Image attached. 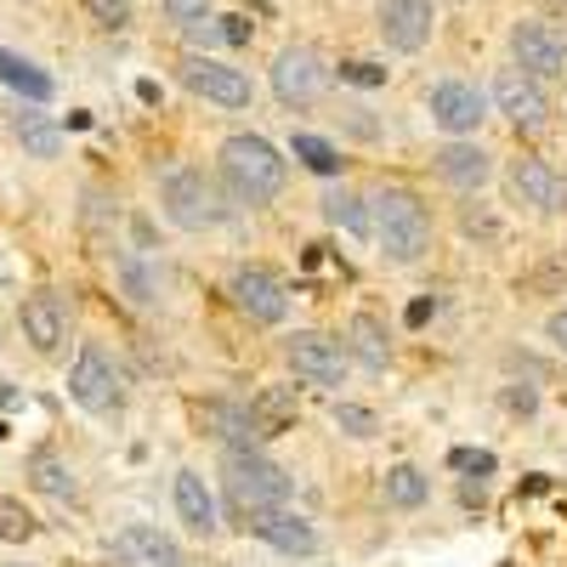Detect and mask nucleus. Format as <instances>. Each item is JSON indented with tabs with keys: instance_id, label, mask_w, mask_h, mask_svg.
<instances>
[{
	"instance_id": "28",
	"label": "nucleus",
	"mask_w": 567,
	"mask_h": 567,
	"mask_svg": "<svg viewBox=\"0 0 567 567\" xmlns=\"http://www.w3.org/2000/svg\"><path fill=\"white\" fill-rule=\"evenodd\" d=\"M290 154H296V159H301L307 171H318V176H336V171H341V154H336V142H323V136H312V131H296Z\"/></svg>"
},
{
	"instance_id": "1",
	"label": "nucleus",
	"mask_w": 567,
	"mask_h": 567,
	"mask_svg": "<svg viewBox=\"0 0 567 567\" xmlns=\"http://www.w3.org/2000/svg\"><path fill=\"white\" fill-rule=\"evenodd\" d=\"M284 176H290V159H284L267 136H227L221 142V182H227V194L239 199V205H272L284 194Z\"/></svg>"
},
{
	"instance_id": "35",
	"label": "nucleus",
	"mask_w": 567,
	"mask_h": 567,
	"mask_svg": "<svg viewBox=\"0 0 567 567\" xmlns=\"http://www.w3.org/2000/svg\"><path fill=\"white\" fill-rule=\"evenodd\" d=\"M341 80L347 85H386V69L381 63H341Z\"/></svg>"
},
{
	"instance_id": "41",
	"label": "nucleus",
	"mask_w": 567,
	"mask_h": 567,
	"mask_svg": "<svg viewBox=\"0 0 567 567\" xmlns=\"http://www.w3.org/2000/svg\"><path fill=\"white\" fill-rule=\"evenodd\" d=\"M250 7H256V12H261V7H267V0H250Z\"/></svg>"
},
{
	"instance_id": "27",
	"label": "nucleus",
	"mask_w": 567,
	"mask_h": 567,
	"mask_svg": "<svg viewBox=\"0 0 567 567\" xmlns=\"http://www.w3.org/2000/svg\"><path fill=\"white\" fill-rule=\"evenodd\" d=\"M120 284L136 307H154L159 301V267L142 261V256H120Z\"/></svg>"
},
{
	"instance_id": "7",
	"label": "nucleus",
	"mask_w": 567,
	"mask_h": 567,
	"mask_svg": "<svg viewBox=\"0 0 567 567\" xmlns=\"http://www.w3.org/2000/svg\"><path fill=\"white\" fill-rule=\"evenodd\" d=\"M69 398L85 409V414H109L120 409V369L103 347H80L74 363H69Z\"/></svg>"
},
{
	"instance_id": "22",
	"label": "nucleus",
	"mask_w": 567,
	"mask_h": 567,
	"mask_svg": "<svg viewBox=\"0 0 567 567\" xmlns=\"http://www.w3.org/2000/svg\"><path fill=\"white\" fill-rule=\"evenodd\" d=\"M323 221L352 233V239H369V233H374L369 227V199L352 194V187H329V194H323Z\"/></svg>"
},
{
	"instance_id": "26",
	"label": "nucleus",
	"mask_w": 567,
	"mask_h": 567,
	"mask_svg": "<svg viewBox=\"0 0 567 567\" xmlns=\"http://www.w3.org/2000/svg\"><path fill=\"white\" fill-rule=\"evenodd\" d=\"M381 488H386V505H398V511H414V505H425V494H432L420 465H392Z\"/></svg>"
},
{
	"instance_id": "31",
	"label": "nucleus",
	"mask_w": 567,
	"mask_h": 567,
	"mask_svg": "<svg viewBox=\"0 0 567 567\" xmlns=\"http://www.w3.org/2000/svg\"><path fill=\"white\" fill-rule=\"evenodd\" d=\"M159 7H165V18H171L176 29H194V23L210 18V0H159Z\"/></svg>"
},
{
	"instance_id": "18",
	"label": "nucleus",
	"mask_w": 567,
	"mask_h": 567,
	"mask_svg": "<svg viewBox=\"0 0 567 567\" xmlns=\"http://www.w3.org/2000/svg\"><path fill=\"white\" fill-rule=\"evenodd\" d=\"M18 318H23V341H29L34 352H58L63 336H69V312H63L58 296H29Z\"/></svg>"
},
{
	"instance_id": "23",
	"label": "nucleus",
	"mask_w": 567,
	"mask_h": 567,
	"mask_svg": "<svg viewBox=\"0 0 567 567\" xmlns=\"http://www.w3.org/2000/svg\"><path fill=\"white\" fill-rule=\"evenodd\" d=\"M0 85H12L18 97H29V103H45V97H52V74L34 69V63L18 58V52H7V45H0Z\"/></svg>"
},
{
	"instance_id": "39",
	"label": "nucleus",
	"mask_w": 567,
	"mask_h": 567,
	"mask_svg": "<svg viewBox=\"0 0 567 567\" xmlns=\"http://www.w3.org/2000/svg\"><path fill=\"white\" fill-rule=\"evenodd\" d=\"M545 341H550L556 352H567V312H550V323H545Z\"/></svg>"
},
{
	"instance_id": "19",
	"label": "nucleus",
	"mask_w": 567,
	"mask_h": 567,
	"mask_svg": "<svg viewBox=\"0 0 567 567\" xmlns=\"http://www.w3.org/2000/svg\"><path fill=\"white\" fill-rule=\"evenodd\" d=\"M437 176L449 182V187H465V194H477V187L494 176V159L477 148V142H465V136H454L449 148L437 154Z\"/></svg>"
},
{
	"instance_id": "15",
	"label": "nucleus",
	"mask_w": 567,
	"mask_h": 567,
	"mask_svg": "<svg viewBox=\"0 0 567 567\" xmlns=\"http://www.w3.org/2000/svg\"><path fill=\"white\" fill-rule=\"evenodd\" d=\"M505 187H511V199H516V205H534V210H561V205H567V182H561L545 159H534V154L511 159Z\"/></svg>"
},
{
	"instance_id": "14",
	"label": "nucleus",
	"mask_w": 567,
	"mask_h": 567,
	"mask_svg": "<svg viewBox=\"0 0 567 567\" xmlns=\"http://www.w3.org/2000/svg\"><path fill=\"white\" fill-rule=\"evenodd\" d=\"M109 550H114L120 567H187L182 545H176L171 534H159L154 523H125Z\"/></svg>"
},
{
	"instance_id": "40",
	"label": "nucleus",
	"mask_w": 567,
	"mask_h": 567,
	"mask_svg": "<svg viewBox=\"0 0 567 567\" xmlns=\"http://www.w3.org/2000/svg\"><path fill=\"white\" fill-rule=\"evenodd\" d=\"M432 312H437V301H432V296H420V301L409 307V323H425V318H432Z\"/></svg>"
},
{
	"instance_id": "13",
	"label": "nucleus",
	"mask_w": 567,
	"mask_h": 567,
	"mask_svg": "<svg viewBox=\"0 0 567 567\" xmlns=\"http://www.w3.org/2000/svg\"><path fill=\"white\" fill-rule=\"evenodd\" d=\"M494 109L511 120V125H523V131H539L550 120V97H545V85L523 69H499L494 80Z\"/></svg>"
},
{
	"instance_id": "11",
	"label": "nucleus",
	"mask_w": 567,
	"mask_h": 567,
	"mask_svg": "<svg viewBox=\"0 0 567 567\" xmlns=\"http://www.w3.org/2000/svg\"><path fill=\"white\" fill-rule=\"evenodd\" d=\"M227 296L250 323H284V312H290V290H284L278 272H267V267H239L227 278Z\"/></svg>"
},
{
	"instance_id": "17",
	"label": "nucleus",
	"mask_w": 567,
	"mask_h": 567,
	"mask_svg": "<svg viewBox=\"0 0 567 567\" xmlns=\"http://www.w3.org/2000/svg\"><path fill=\"white\" fill-rule=\"evenodd\" d=\"M374 18H381V34L392 52H420L432 40V0H381Z\"/></svg>"
},
{
	"instance_id": "4",
	"label": "nucleus",
	"mask_w": 567,
	"mask_h": 567,
	"mask_svg": "<svg viewBox=\"0 0 567 567\" xmlns=\"http://www.w3.org/2000/svg\"><path fill=\"white\" fill-rule=\"evenodd\" d=\"M159 205H165V216H171L176 227H187V233L221 227V221L233 216V205L221 199L216 176H205L199 165H176V171H165V182H159Z\"/></svg>"
},
{
	"instance_id": "24",
	"label": "nucleus",
	"mask_w": 567,
	"mask_h": 567,
	"mask_svg": "<svg viewBox=\"0 0 567 567\" xmlns=\"http://www.w3.org/2000/svg\"><path fill=\"white\" fill-rule=\"evenodd\" d=\"M29 483L40 494H52V499H74V471H69V460L58 449H34L29 454Z\"/></svg>"
},
{
	"instance_id": "20",
	"label": "nucleus",
	"mask_w": 567,
	"mask_h": 567,
	"mask_svg": "<svg viewBox=\"0 0 567 567\" xmlns=\"http://www.w3.org/2000/svg\"><path fill=\"white\" fill-rule=\"evenodd\" d=\"M171 494H176V516H182V523L194 528V534L210 539V534L221 528V523H216V494L205 488L199 471H176V488H171Z\"/></svg>"
},
{
	"instance_id": "30",
	"label": "nucleus",
	"mask_w": 567,
	"mask_h": 567,
	"mask_svg": "<svg viewBox=\"0 0 567 567\" xmlns=\"http://www.w3.org/2000/svg\"><path fill=\"white\" fill-rule=\"evenodd\" d=\"M336 425L347 437H374V432H381V420H374L363 403H336Z\"/></svg>"
},
{
	"instance_id": "10",
	"label": "nucleus",
	"mask_w": 567,
	"mask_h": 567,
	"mask_svg": "<svg viewBox=\"0 0 567 567\" xmlns=\"http://www.w3.org/2000/svg\"><path fill=\"white\" fill-rule=\"evenodd\" d=\"M511 58H516V69L534 74V80H556V74H567V34L550 29V23L523 18L511 29Z\"/></svg>"
},
{
	"instance_id": "21",
	"label": "nucleus",
	"mask_w": 567,
	"mask_h": 567,
	"mask_svg": "<svg viewBox=\"0 0 567 567\" xmlns=\"http://www.w3.org/2000/svg\"><path fill=\"white\" fill-rule=\"evenodd\" d=\"M347 347H352V358H358L363 369H374V374H381V369L392 363V341H386V329H381V318H369V312H358V318L347 323Z\"/></svg>"
},
{
	"instance_id": "5",
	"label": "nucleus",
	"mask_w": 567,
	"mask_h": 567,
	"mask_svg": "<svg viewBox=\"0 0 567 567\" xmlns=\"http://www.w3.org/2000/svg\"><path fill=\"white\" fill-rule=\"evenodd\" d=\"M329 91V69H323V58L312 52V45H284V52L272 58V97L284 103V109H307V103H318Z\"/></svg>"
},
{
	"instance_id": "37",
	"label": "nucleus",
	"mask_w": 567,
	"mask_h": 567,
	"mask_svg": "<svg viewBox=\"0 0 567 567\" xmlns=\"http://www.w3.org/2000/svg\"><path fill=\"white\" fill-rule=\"evenodd\" d=\"M454 465H460V471H494V454H483V449H460Z\"/></svg>"
},
{
	"instance_id": "34",
	"label": "nucleus",
	"mask_w": 567,
	"mask_h": 567,
	"mask_svg": "<svg viewBox=\"0 0 567 567\" xmlns=\"http://www.w3.org/2000/svg\"><path fill=\"white\" fill-rule=\"evenodd\" d=\"M80 216H85V227H91V233H103V221H109V216H120V210L97 194V187H85V210H80Z\"/></svg>"
},
{
	"instance_id": "33",
	"label": "nucleus",
	"mask_w": 567,
	"mask_h": 567,
	"mask_svg": "<svg viewBox=\"0 0 567 567\" xmlns=\"http://www.w3.org/2000/svg\"><path fill=\"white\" fill-rule=\"evenodd\" d=\"M465 239H483V245H499V221L488 216V210H465Z\"/></svg>"
},
{
	"instance_id": "32",
	"label": "nucleus",
	"mask_w": 567,
	"mask_h": 567,
	"mask_svg": "<svg viewBox=\"0 0 567 567\" xmlns=\"http://www.w3.org/2000/svg\"><path fill=\"white\" fill-rule=\"evenodd\" d=\"M91 18H97L103 29H125L131 23V0H85Z\"/></svg>"
},
{
	"instance_id": "6",
	"label": "nucleus",
	"mask_w": 567,
	"mask_h": 567,
	"mask_svg": "<svg viewBox=\"0 0 567 567\" xmlns=\"http://www.w3.org/2000/svg\"><path fill=\"white\" fill-rule=\"evenodd\" d=\"M182 85L194 91V97L216 103V109H250V97H256V85H250L245 69L216 63V58H199V52L182 58Z\"/></svg>"
},
{
	"instance_id": "8",
	"label": "nucleus",
	"mask_w": 567,
	"mask_h": 567,
	"mask_svg": "<svg viewBox=\"0 0 567 567\" xmlns=\"http://www.w3.org/2000/svg\"><path fill=\"white\" fill-rule=\"evenodd\" d=\"M284 358H290V369L307 386H347V347L336 336H323V329H296Z\"/></svg>"
},
{
	"instance_id": "2",
	"label": "nucleus",
	"mask_w": 567,
	"mask_h": 567,
	"mask_svg": "<svg viewBox=\"0 0 567 567\" xmlns=\"http://www.w3.org/2000/svg\"><path fill=\"white\" fill-rule=\"evenodd\" d=\"M369 227H374V239H381V256L398 261V267H414L432 250V216H425V205L409 187H381V194L369 199Z\"/></svg>"
},
{
	"instance_id": "9",
	"label": "nucleus",
	"mask_w": 567,
	"mask_h": 567,
	"mask_svg": "<svg viewBox=\"0 0 567 567\" xmlns=\"http://www.w3.org/2000/svg\"><path fill=\"white\" fill-rule=\"evenodd\" d=\"M194 420L205 425V432L227 449V454H239V449H261L272 437V425L250 409V403H227V398H210L194 409Z\"/></svg>"
},
{
	"instance_id": "29",
	"label": "nucleus",
	"mask_w": 567,
	"mask_h": 567,
	"mask_svg": "<svg viewBox=\"0 0 567 567\" xmlns=\"http://www.w3.org/2000/svg\"><path fill=\"white\" fill-rule=\"evenodd\" d=\"M34 516L23 511V499H0V545H23V539H34Z\"/></svg>"
},
{
	"instance_id": "12",
	"label": "nucleus",
	"mask_w": 567,
	"mask_h": 567,
	"mask_svg": "<svg viewBox=\"0 0 567 567\" xmlns=\"http://www.w3.org/2000/svg\"><path fill=\"white\" fill-rule=\"evenodd\" d=\"M425 109H432V125L449 131V136H471L488 120V97L477 85H465V80H437L432 97H425Z\"/></svg>"
},
{
	"instance_id": "16",
	"label": "nucleus",
	"mask_w": 567,
	"mask_h": 567,
	"mask_svg": "<svg viewBox=\"0 0 567 567\" xmlns=\"http://www.w3.org/2000/svg\"><path fill=\"white\" fill-rule=\"evenodd\" d=\"M245 528H250L261 545H272L278 556H312V550H318V528L307 523L301 511H290V505H284V511H261V516H250Z\"/></svg>"
},
{
	"instance_id": "25",
	"label": "nucleus",
	"mask_w": 567,
	"mask_h": 567,
	"mask_svg": "<svg viewBox=\"0 0 567 567\" xmlns=\"http://www.w3.org/2000/svg\"><path fill=\"white\" fill-rule=\"evenodd\" d=\"M12 136L23 142L29 159H58V154H63V131L45 120V114H18V120H12Z\"/></svg>"
},
{
	"instance_id": "36",
	"label": "nucleus",
	"mask_w": 567,
	"mask_h": 567,
	"mask_svg": "<svg viewBox=\"0 0 567 567\" xmlns=\"http://www.w3.org/2000/svg\"><path fill=\"white\" fill-rule=\"evenodd\" d=\"M216 29H221V45H245L250 40V18H216Z\"/></svg>"
},
{
	"instance_id": "38",
	"label": "nucleus",
	"mask_w": 567,
	"mask_h": 567,
	"mask_svg": "<svg viewBox=\"0 0 567 567\" xmlns=\"http://www.w3.org/2000/svg\"><path fill=\"white\" fill-rule=\"evenodd\" d=\"M194 45H221V29H216V18H205V23H194V29H182Z\"/></svg>"
},
{
	"instance_id": "3",
	"label": "nucleus",
	"mask_w": 567,
	"mask_h": 567,
	"mask_svg": "<svg viewBox=\"0 0 567 567\" xmlns=\"http://www.w3.org/2000/svg\"><path fill=\"white\" fill-rule=\"evenodd\" d=\"M221 483H227V499L233 511L245 516H261V511H284L296 499V477L284 471L278 460H267L261 449H239V454H227L221 460Z\"/></svg>"
}]
</instances>
